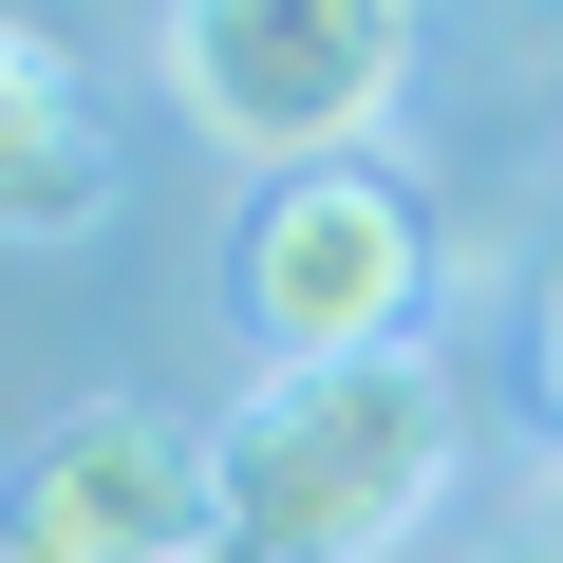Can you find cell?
<instances>
[{
  "label": "cell",
  "mask_w": 563,
  "mask_h": 563,
  "mask_svg": "<svg viewBox=\"0 0 563 563\" xmlns=\"http://www.w3.org/2000/svg\"><path fill=\"white\" fill-rule=\"evenodd\" d=\"M413 76V0H169V95L207 151L282 169H357V132Z\"/></svg>",
  "instance_id": "2"
},
{
  "label": "cell",
  "mask_w": 563,
  "mask_h": 563,
  "mask_svg": "<svg viewBox=\"0 0 563 563\" xmlns=\"http://www.w3.org/2000/svg\"><path fill=\"white\" fill-rule=\"evenodd\" d=\"M526 376H544V413H563V282H544V339H526Z\"/></svg>",
  "instance_id": "6"
},
{
  "label": "cell",
  "mask_w": 563,
  "mask_h": 563,
  "mask_svg": "<svg viewBox=\"0 0 563 563\" xmlns=\"http://www.w3.org/2000/svg\"><path fill=\"white\" fill-rule=\"evenodd\" d=\"M20 563H207L225 507H207V432L151 413V395H76L38 451H20Z\"/></svg>",
  "instance_id": "4"
},
{
  "label": "cell",
  "mask_w": 563,
  "mask_h": 563,
  "mask_svg": "<svg viewBox=\"0 0 563 563\" xmlns=\"http://www.w3.org/2000/svg\"><path fill=\"white\" fill-rule=\"evenodd\" d=\"M413 301H432L413 188H376V169H282V188L244 207V339H263V376H282V357H413Z\"/></svg>",
  "instance_id": "3"
},
{
  "label": "cell",
  "mask_w": 563,
  "mask_h": 563,
  "mask_svg": "<svg viewBox=\"0 0 563 563\" xmlns=\"http://www.w3.org/2000/svg\"><path fill=\"white\" fill-rule=\"evenodd\" d=\"M451 488V376L432 357H282L244 413H207V507L244 563H395Z\"/></svg>",
  "instance_id": "1"
},
{
  "label": "cell",
  "mask_w": 563,
  "mask_h": 563,
  "mask_svg": "<svg viewBox=\"0 0 563 563\" xmlns=\"http://www.w3.org/2000/svg\"><path fill=\"white\" fill-rule=\"evenodd\" d=\"M113 207V132L76 95V57L38 20H0V225H95Z\"/></svg>",
  "instance_id": "5"
},
{
  "label": "cell",
  "mask_w": 563,
  "mask_h": 563,
  "mask_svg": "<svg viewBox=\"0 0 563 563\" xmlns=\"http://www.w3.org/2000/svg\"><path fill=\"white\" fill-rule=\"evenodd\" d=\"M507 563H563V544H507Z\"/></svg>",
  "instance_id": "7"
},
{
  "label": "cell",
  "mask_w": 563,
  "mask_h": 563,
  "mask_svg": "<svg viewBox=\"0 0 563 563\" xmlns=\"http://www.w3.org/2000/svg\"><path fill=\"white\" fill-rule=\"evenodd\" d=\"M0 563H20V544H0Z\"/></svg>",
  "instance_id": "8"
}]
</instances>
